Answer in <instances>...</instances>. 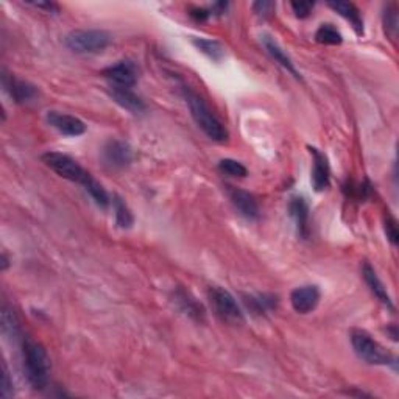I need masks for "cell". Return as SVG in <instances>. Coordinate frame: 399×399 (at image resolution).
Returning <instances> with one entry per match:
<instances>
[{
  "instance_id": "9c48e42d",
  "label": "cell",
  "mask_w": 399,
  "mask_h": 399,
  "mask_svg": "<svg viewBox=\"0 0 399 399\" xmlns=\"http://www.w3.org/2000/svg\"><path fill=\"white\" fill-rule=\"evenodd\" d=\"M101 75L105 76L106 80L114 86H125V88H133L136 85L138 76H139V69L136 64L130 60L119 61L114 66H109L103 70Z\"/></svg>"
},
{
  "instance_id": "83f0119b",
  "label": "cell",
  "mask_w": 399,
  "mask_h": 399,
  "mask_svg": "<svg viewBox=\"0 0 399 399\" xmlns=\"http://www.w3.org/2000/svg\"><path fill=\"white\" fill-rule=\"evenodd\" d=\"M291 6L295 13V16L300 19H306L311 16L315 3L314 2H292Z\"/></svg>"
},
{
  "instance_id": "4fadbf2b",
  "label": "cell",
  "mask_w": 399,
  "mask_h": 399,
  "mask_svg": "<svg viewBox=\"0 0 399 399\" xmlns=\"http://www.w3.org/2000/svg\"><path fill=\"white\" fill-rule=\"evenodd\" d=\"M227 192L231 203L241 212V215L248 218V220H257L259 218V204H257L256 198L250 192L234 188V186H227Z\"/></svg>"
},
{
  "instance_id": "cb8c5ba5",
  "label": "cell",
  "mask_w": 399,
  "mask_h": 399,
  "mask_svg": "<svg viewBox=\"0 0 399 399\" xmlns=\"http://www.w3.org/2000/svg\"><path fill=\"white\" fill-rule=\"evenodd\" d=\"M2 331L13 339L19 336V321L16 318V314L6 304H3L2 307Z\"/></svg>"
},
{
  "instance_id": "484cf974",
  "label": "cell",
  "mask_w": 399,
  "mask_h": 399,
  "mask_svg": "<svg viewBox=\"0 0 399 399\" xmlns=\"http://www.w3.org/2000/svg\"><path fill=\"white\" fill-rule=\"evenodd\" d=\"M384 28L385 33L391 36V40H395L398 33V10L396 5H389L384 11Z\"/></svg>"
},
{
  "instance_id": "4dcf8cb0",
  "label": "cell",
  "mask_w": 399,
  "mask_h": 399,
  "mask_svg": "<svg viewBox=\"0 0 399 399\" xmlns=\"http://www.w3.org/2000/svg\"><path fill=\"white\" fill-rule=\"evenodd\" d=\"M211 15L212 13L209 10H204V8H192L189 13V16L197 22H206Z\"/></svg>"
},
{
  "instance_id": "9a60e30c",
  "label": "cell",
  "mask_w": 399,
  "mask_h": 399,
  "mask_svg": "<svg viewBox=\"0 0 399 399\" xmlns=\"http://www.w3.org/2000/svg\"><path fill=\"white\" fill-rule=\"evenodd\" d=\"M261 42H262V46H263V49H266L267 54L273 58L275 63H278L282 69H286L287 72L292 74L297 80H301V75L297 70V67H295L292 58L288 56L286 54V50L275 41V38L268 36V35H263L261 38Z\"/></svg>"
},
{
  "instance_id": "ba28073f",
  "label": "cell",
  "mask_w": 399,
  "mask_h": 399,
  "mask_svg": "<svg viewBox=\"0 0 399 399\" xmlns=\"http://www.w3.org/2000/svg\"><path fill=\"white\" fill-rule=\"evenodd\" d=\"M2 86L5 91L10 94V97L19 103V105L35 101L38 95H40L35 85H31V83L25 80H19L15 75L6 74L5 70H2Z\"/></svg>"
},
{
  "instance_id": "5bb4252c",
  "label": "cell",
  "mask_w": 399,
  "mask_h": 399,
  "mask_svg": "<svg viewBox=\"0 0 399 399\" xmlns=\"http://www.w3.org/2000/svg\"><path fill=\"white\" fill-rule=\"evenodd\" d=\"M109 95H111L113 100L117 103L119 106L127 109V111L131 114H142L147 109L144 100L133 91V88L111 85L109 86Z\"/></svg>"
},
{
  "instance_id": "6da1fadb",
  "label": "cell",
  "mask_w": 399,
  "mask_h": 399,
  "mask_svg": "<svg viewBox=\"0 0 399 399\" xmlns=\"http://www.w3.org/2000/svg\"><path fill=\"white\" fill-rule=\"evenodd\" d=\"M183 94L189 105L192 117H194L200 130H202L209 139L215 140V142H227L228 130L225 128L222 122L218 120L217 115L212 113V109L209 108L208 103L203 100V97H200L197 92L186 86L183 88Z\"/></svg>"
},
{
  "instance_id": "7a4b0ae2",
  "label": "cell",
  "mask_w": 399,
  "mask_h": 399,
  "mask_svg": "<svg viewBox=\"0 0 399 399\" xmlns=\"http://www.w3.org/2000/svg\"><path fill=\"white\" fill-rule=\"evenodd\" d=\"M25 375L35 390H44L50 382V359L46 350L35 340L25 339L22 345Z\"/></svg>"
},
{
  "instance_id": "5b68a950",
  "label": "cell",
  "mask_w": 399,
  "mask_h": 399,
  "mask_svg": "<svg viewBox=\"0 0 399 399\" xmlns=\"http://www.w3.org/2000/svg\"><path fill=\"white\" fill-rule=\"evenodd\" d=\"M42 161L49 169H51L56 173V175H60L64 179H69V181L81 184L83 189H86L89 183L94 179L91 173L83 169V167L76 163L75 159H72L64 153L49 152L46 154H42Z\"/></svg>"
},
{
  "instance_id": "4316f807",
  "label": "cell",
  "mask_w": 399,
  "mask_h": 399,
  "mask_svg": "<svg viewBox=\"0 0 399 399\" xmlns=\"http://www.w3.org/2000/svg\"><path fill=\"white\" fill-rule=\"evenodd\" d=\"M384 228H385V234H387V239L393 243V245H398L399 241V234H398V225L396 220L390 214L385 215V222H384Z\"/></svg>"
},
{
  "instance_id": "d4e9b609",
  "label": "cell",
  "mask_w": 399,
  "mask_h": 399,
  "mask_svg": "<svg viewBox=\"0 0 399 399\" xmlns=\"http://www.w3.org/2000/svg\"><path fill=\"white\" fill-rule=\"evenodd\" d=\"M218 169H220L223 173H227L229 177L234 178H245L248 175L247 167L241 164L239 161L231 159V158H225L218 163Z\"/></svg>"
},
{
  "instance_id": "44dd1931",
  "label": "cell",
  "mask_w": 399,
  "mask_h": 399,
  "mask_svg": "<svg viewBox=\"0 0 399 399\" xmlns=\"http://www.w3.org/2000/svg\"><path fill=\"white\" fill-rule=\"evenodd\" d=\"M177 301L179 302V306H181L183 311L189 315V317L195 318L198 321H203L204 320V309L202 304H198V302L190 297L188 292L184 291H179L177 293Z\"/></svg>"
},
{
  "instance_id": "30bf717a",
  "label": "cell",
  "mask_w": 399,
  "mask_h": 399,
  "mask_svg": "<svg viewBox=\"0 0 399 399\" xmlns=\"http://www.w3.org/2000/svg\"><path fill=\"white\" fill-rule=\"evenodd\" d=\"M46 119L50 127H54L56 131H60L64 136L76 138L86 133V124L75 115L64 114L60 111H49Z\"/></svg>"
},
{
  "instance_id": "1f68e13d",
  "label": "cell",
  "mask_w": 399,
  "mask_h": 399,
  "mask_svg": "<svg viewBox=\"0 0 399 399\" xmlns=\"http://www.w3.org/2000/svg\"><path fill=\"white\" fill-rule=\"evenodd\" d=\"M33 5L35 8H40V10H46L47 13H58L60 11V6L54 2H35V3H30Z\"/></svg>"
},
{
  "instance_id": "2e32d148",
  "label": "cell",
  "mask_w": 399,
  "mask_h": 399,
  "mask_svg": "<svg viewBox=\"0 0 399 399\" xmlns=\"http://www.w3.org/2000/svg\"><path fill=\"white\" fill-rule=\"evenodd\" d=\"M288 211L297 223V229L302 239H307L309 233H311V227H309V217H311V209H309L307 202L302 197H293L288 203Z\"/></svg>"
},
{
  "instance_id": "603a6c76",
  "label": "cell",
  "mask_w": 399,
  "mask_h": 399,
  "mask_svg": "<svg viewBox=\"0 0 399 399\" xmlns=\"http://www.w3.org/2000/svg\"><path fill=\"white\" fill-rule=\"evenodd\" d=\"M245 304L253 314L257 315H263L268 312L270 309H273L276 306V298L273 297H267V295H256V297H247Z\"/></svg>"
},
{
  "instance_id": "d6986e66",
  "label": "cell",
  "mask_w": 399,
  "mask_h": 399,
  "mask_svg": "<svg viewBox=\"0 0 399 399\" xmlns=\"http://www.w3.org/2000/svg\"><path fill=\"white\" fill-rule=\"evenodd\" d=\"M192 44L209 58L212 61H222L225 56V47L215 40H208V38H194Z\"/></svg>"
},
{
  "instance_id": "277c9868",
  "label": "cell",
  "mask_w": 399,
  "mask_h": 399,
  "mask_svg": "<svg viewBox=\"0 0 399 399\" xmlns=\"http://www.w3.org/2000/svg\"><path fill=\"white\" fill-rule=\"evenodd\" d=\"M64 42L75 54H100L111 46L113 36L105 30H74L66 36Z\"/></svg>"
},
{
  "instance_id": "8fae6325",
  "label": "cell",
  "mask_w": 399,
  "mask_h": 399,
  "mask_svg": "<svg viewBox=\"0 0 399 399\" xmlns=\"http://www.w3.org/2000/svg\"><path fill=\"white\" fill-rule=\"evenodd\" d=\"M321 298V292L317 286H301L293 288L291 293V302L295 312L298 314H311L318 306Z\"/></svg>"
},
{
  "instance_id": "e0dca14e",
  "label": "cell",
  "mask_w": 399,
  "mask_h": 399,
  "mask_svg": "<svg viewBox=\"0 0 399 399\" xmlns=\"http://www.w3.org/2000/svg\"><path fill=\"white\" fill-rule=\"evenodd\" d=\"M362 275H364V279L366 282V286L370 287V291L373 292V295H375V297L381 301L382 304H385L389 309H393V302H391V298L387 292V287H385L384 282L379 279V276L375 272V268H373L368 262L364 263Z\"/></svg>"
},
{
  "instance_id": "ac0fdd59",
  "label": "cell",
  "mask_w": 399,
  "mask_h": 399,
  "mask_svg": "<svg viewBox=\"0 0 399 399\" xmlns=\"http://www.w3.org/2000/svg\"><path fill=\"white\" fill-rule=\"evenodd\" d=\"M327 5H329L331 8L337 13V15L346 19L359 36L364 35V17L362 15H360V11L356 5L348 3V2H329Z\"/></svg>"
},
{
  "instance_id": "ffe728a7",
  "label": "cell",
  "mask_w": 399,
  "mask_h": 399,
  "mask_svg": "<svg viewBox=\"0 0 399 399\" xmlns=\"http://www.w3.org/2000/svg\"><path fill=\"white\" fill-rule=\"evenodd\" d=\"M113 208L115 214V222H117V227L122 229H128L133 227L134 217L131 209L128 208V204L125 203L124 198H120L119 195H114L113 200Z\"/></svg>"
},
{
  "instance_id": "52a82bcc",
  "label": "cell",
  "mask_w": 399,
  "mask_h": 399,
  "mask_svg": "<svg viewBox=\"0 0 399 399\" xmlns=\"http://www.w3.org/2000/svg\"><path fill=\"white\" fill-rule=\"evenodd\" d=\"M133 150L124 140H108L101 150V159L108 169L120 170L133 163Z\"/></svg>"
},
{
  "instance_id": "3957f363",
  "label": "cell",
  "mask_w": 399,
  "mask_h": 399,
  "mask_svg": "<svg viewBox=\"0 0 399 399\" xmlns=\"http://www.w3.org/2000/svg\"><path fill=\"white\" fill-rule=\"evenodd\" d=\"M351 345L359 359L370 365H395L396 359L384 346L362 329L351 331Z\"/></svg>"
},
{
  "instance_id": "7c38bea8",
  "label": "cell",
  "mask_w": 399,
  "mask_h": 399,
  "mask_svg": "<svg viewBox=\"0 0 399 399\" xmlns=\"http://www.w3.org/2000/svg\"><path fill=\"white\" fill-rule=\"evenodd\" d=\"M309 152L312 154L314 167H312V186L315 192H325L331 184V167L327 163L325 153H321L315 147H309Z\"/></svg>"
},
{
  "instance_id": "7402d4cb",
  "label": "cell",
  "mask_w": 399,
  "mask_h": 399,
  "mask_svg": "<svg viewBox=\"0 0 399 399\" xmlns=\"http://www.w3.org/2000/svg\"><path fill=\"white\" fill-rule=\"evenodd\" d=\"M315 40L325 46H340L343 42V36L332 24H323L315 33Z\"/></svg>"
},
{
  "instance_id": "8992f818",
  "label": "cell",
  "mask_w": 399,
  "mask_h": 399,
  "mask_svg": "<svg viewBox=\"0 0 399 399\" xmlns=\"http://www.w3.org/2000/svg\"><path fill=\"white\" fill-rule=\"evenodd\" d=\"M211 304L214 307L215 314L223 321L228 323H243V312L241 306L237 304L236 298L228 291L222 287H212L209 291Z\"/></svg>"
},
{
  "instance_id": "d6a6232c",
  "label": "cell",
  "mask_w": 399,
  "mask_h": 399,
  "mask_svg": "<svg viewBox=\"0 0 399 399\" xmlns=\"http://www.w3.org/2000/svg\"><path fill=\"white\" fill-rule=\"evenodd\" d=\"M227 8H228L227 2H217V3L212 5L211 11H212V15H223V13L227 11Z\"/></svg>"
},
{
  "instance_id": "f1b7e54d",
  "label": "cell",
  "mask_w": 399,
  "mask_h": 399,
  "mask_svg": "<svg viewBox=\"0 0 399 399\" xmlns=\"http://www.w3.org/2000/svg\"><path fill=\"white\" fill-rule=\"evenodd\" d=\"M2 370H3V375H2V396L3 398H11L15 395V389H13V381L10 377V371H8V366L6 364L2 365Z\"/></svg>"
},
{
  "instance_id": "f546056e",
  "label": "cell",
  "mask_w": 399,
  "mask_h": 399,
  "mask_svg": "<svg viewBox=\"0 0 399 399\" xmlns=\"http://www.w3.org/2000/svg\"><path fill=\"white\" fill-rule=\"evenodd\" d=\"M276 8V3L267 2V0H261V2L253 3V10L257 16L261 17H268Z\"/></svg>"
}]
</instances>
